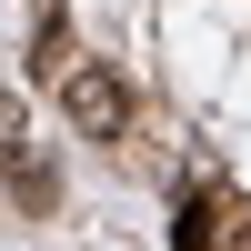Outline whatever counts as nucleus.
Returning a JSON list of instances; mask_svg holds the SVG:
<instances>
[{"label": "nucleus", "instance_id": "obj_1", "mask_svg": "<svg viewBox=\"0 0 251 251\" xmlns=\"http://www.w3.org/2000/svg\"><path fill=\"white\" fill-rule=\"evenodd\" d=\"M50 91H60V111H71V131H91V141H121V131L141 121L131 80H121L111 60H80V50H71V60L50 71Z\"/></svg>", "mask_w": 251, "mask_h": 251}, {"label": "nucleus", "instance_id": "obj_2", "mask_svg": "<svg viewBox=\"0 0 251 251\" xmlns=\"http://www.w3.org/2000/svg\"><path fill=\"white\" fill-rule=\"evenodd\" d=\"M0 181L20 191V211H50V201H60V171L30 151V111H20V91H0Z\"/></svg>", "mask_w": 251, "mask_h": 251}, {"label": "nucleus", "instance_id": "obj_3", "mask_svg": "<svg viewBox=\"0 0 251 251\" xmlns=\"http://www.w3.org/2000/svg\"><path fill=\"white\" fill-rule=\"evenodd\" d=\"M221 221H231V201H221V191H191L171 211V251H221Z\"/></svg>", "mask_w": 251, "mask_h": 251}, {"label": "nucleus", "instance_id": "obj_4", "mask_svg": "<svg viewBox=\"0 0 251 251\" xmlns=\"http://www.w3.org/2000/svg\"><path fill=\"white\" fill-rule=\"evenodd\" d=\"M221 251H251V211L231 201V221H221Z\"/></svg>", "mask_w": 251, "mask_h": 251}]
</instances>
